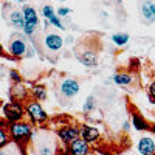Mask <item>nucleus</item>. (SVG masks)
I'll return each mask as SVG.
<instances>
[{
  "label": "nucleus",
  "mask_w": 155,
  "mask_h": 155,
  "mask_svg": "<svg viewBox=\"0 0 155 155\" xmlns=\"http://www.w3.org/2000/svg\"><path fill=\"white\" fill-rule=\"evenodd\" d=\"M138 152L141 155H155V141L152 137H143L138 141Z\"/></svg>",
  "instance_id": "10"
},
{
  "label": "nucleus",
  "mask_w": 155,
  "mask_h": 155,
  "mask_svg": "<svg viewBox=\"0 0 155 155\" xmlns=\"http://www.w3.org/2000/svg\"><path fill=\"white\" fill-rule=\"evenodd\" d=\"M140 12H141L143 20L146 23L155 22V2H152V0L143 2V3H141V6H140Z\"/></svg>",
  "instance_id": "8"
},
{
  "label": "nucleus",
  "mask_w": 155,
  "mask_h": 155,
  "mask_svg": "<svg viewBox=\"0 0 155 155\" xmlns=\"http://www.w3.org/2000/svg\"><path fill=\"white\" fill-rule=\"evenodd\" d=\"M132 124H134V127L137 129V130H147V129L150 127V126L146 123V120H144L140 113H137V112L132 113Z\"/></svg>",
  "instance_id": "16"
},
{
  "label": "nucleus",
  "mask_w": 155,
  "mask_h": 155,
  "mask_svg": "<svg viewBox=\"0 0 155 155\" xmlns=\"http://www.w3.org/2000/svg\"><path fill=\"white\" fill-rule=\"evenodd\" d=\"M9 98L14 101H27L28 99V90L22 85V82H16L9 88Z\"/></svg>",
  "instance_id": "12"
},
{
  "label": "nucleus",
  "mask_w": 155,
  "mask_h": 155,
  "mask_svg": "<svg viewBox=\"0 0 155 155\" xmlns=\"http://www.w3.org/2000/svg\"><path fill=\"white\" fill-rule=\"evenodd\" d=\"M76 56L79 59L81 64H84L85 67H95L98 64V51L95 50H84V51H76Z\"/></svg>",
  "instance_id": "7"
},
{
  "label": "nucleus",
  "mask_w": 155,
  "mask_h": 155,
  "mask_svg": "<svg viewBox=\"0 0 155 155\" xmlns=\"http://www.w3.org/2000/svg\"><path fill=\"white\" fill-rule=\"evenodd\" d=\"M44 45H45V48L50 50V51H59V50L62 48V45H64V39H62L61 36H58V34L51 33V34H47V36H45Z\"/></svg>",
  "instance_id": "11"
},
{
  "label": "nucleus",
  "mask_w": 155,
  "mask_h": 155,
  "mask_svg": "<svg viewBox=\"0 0 155 155\" xmlns=\"http://www.w3.org/2000/svg\"><path fill=\"white\" fill-rule=\"evenodd\" d=\"M118 2H123V0H118Z\"/></svg>",
  "instance_id": "34"
},
{
  "label": "nucleus",
  "mask_w": 155,
  "mask_h": 155,
  "mask_svg": "<svg viewBox=\"0 0 155 155\" xmlns=\"http://www.w3.org/2000/svg\"><path fill=\"white\" fill-rule=\"evenodd\" d=\"M8 130H9L11 140L16 141V143L20 144V146H25L27 143H30L31 138H33V127H31L30 123H25V121L9 124Z\"/></svg>",
  "instance_id": "1"
},
{
  "label": "nucleus",
  "mask_w": 155,
  "mask_h": 155,
  "mask_svg": "<svg viewBox=\"0 0 155 155\" xmlns=\"http://www.w3.org/2000/svg\"><path fill=\"white\" fill-rule=\"evenodd\" d=\"M113 81L118 85H129V84L134 82V74H130V73H118V74L113 76Z\"/></svg>",
  "instance_id": "17"
},
{
  "label": "nucleus",
  "mask_w": 155,
  "mask_h": 155,
  "mask_svg": "<svg viewBox=\"0 0 155 155\" xmlns=\"http://www.w3.org/2000/svg\"><path fill=\"white\" fill-rule=\"evenodd\" d=\"M58 135L62 140V143H65L68 146L81 137V129H78L76 126H64L58 130Z\"/></svg>",
  "instance_id": "5"
},
{
  "label": "nucleus",
  "mask_w": 155,
  "mask_h": 155,
  "mask_svg": "<svg viewBox=\"0 0 155 155\" xmlns=\"http://www.w3.org/2000/svg\"><path fill=\"white\" fill-rule=\"evenodd\" d=\"M9 137H11V135L6 134L5 127H3V126H0V147H5V146L9 143V141H11Z\"/></svg>",
  "instance_id": "21"
},
{
  "label": "nucleus",
  "mask_w": 155,
  "mask_h": 155,
  "mask_svg": "<svg viewBox=\"0 0 155 155\" xmlns=\"http://www.w3.org/2000/svg\"><path fill=\"white\" fill-rule=\"evenodd\" d=\"M123 129H124V130H129V129H130V126H129V123H127V121L123 124Z\"/></svg>",
  "instance_id": "29"
},
{
  "label": "nucleus",
  "mask_w": 155,
  "mask_h": 155,
  "mask_svg": "<svg viewBox=\"0 0 155 155\" xmlns=\"http://www.w3.org/2000/svg\"><path fill=\"white\" fill-rule=\"evenodd\" d=\"M93 109H95V98H93V96H88V98H87V101L84 102L82 112H84V113H90Z\"/></svg>",
  "instance_id": "22"
},
{
  "label": "nucleus",
  "mask_w": 155,
  "mask_h": 155,
  "mask_svg": "<svg viewBox=\"0 0 155 155\" xmlns=\"http://www.w3.org/2000/svg\"><path fill=\"white\" fill-rule=\"evenodd\" d=\"M149 129H150V130H152V132H153V134H155V124H152V126H150V127H149Z\"/></svg>",
  "instance_id": "30"
},
{
  "label": "nucleus",
  "mask_w": 155,
  "mask_h": 155,
  "mask_svg": "<svg viewBox=\"0 0 155 155\" xmlns=\"http://www.w3.org/2000/svg\"><path fill=\"white\" fill-rule=\"evenodd\" d=\"M81 138H84L87 143H95L99 138V130L93 126L84 124V126H81Z\"/></svg>",
  "instance_id": "13"
},
{
  "label": "nucleus",
  "mask_w": 155,
  "mask_h": 155,
  "mask_svg": "<svg viewBox=\"0 0 155 155\" xmlns=\"http://www.w3.org/2000/svg\"><path fill=\"white\" fill-rule=\"evenodd\" d=\"M22 31L27 34V36H34V33H36V25H33V23H28V22H25V25H23V28H22Z\"/></svg>",
  "instance_id": "23"
},
{
  "label": "nucleus",
  "mask_w": 155,
  "mask_h": 155,
  "mask_svg": "<svg viewBox=\"0 0 155 155\" xmlns=\"http://www.w3.org/2000/svg\"><path fill=\"white\" fill-rule=\"evenodd\" d=\"M8 51L12 58H23L25 53L28 51L25 37H22L20 34H12L9 39V44H8Z\"/></svg>",
  "instance_id": "3"
},
{
  "label": "nucleus",
  "mask_w": 155,
  "mask_h": 155,
  "mask_svg": "<svg viewBox=\"0 0 155 155\" xmlns=\"http://www.w3.org/2000/svg\"><path fill=\"white\" fill-rule=\"evenodd\" d=\"M58 14V12L54 11V8L53 6H50V5H45L44 8H42V16L45 17V20H50L51 17H54Z\"/></svg>",
  "instance_id": "20"
},
{
  "label": "nucleus",
  "mask_w": 155,
  "mask_h": 155,
  "mask_svg": "<svg viewBox=\"0 0 155 155\" xmlns=\"http://www.w3.org/2000/svg\"><path fill=\"white\" fill-rule=\"evenodd\" d=\"M56 155H71V153H70V149H68V147H67V149H59V147H58Z\"/></svg>",
  "instance_id": "28"
},
{
  "label": "nucleus",
  "mask_w": 155,
  "mask_h": 155,
  "mask_svg": "<svg viewBox=\"0 0 155 155\" xmlns=\"http://www.w3.org/2000/svg\"><path fill=\"white\" fill-rule=\"evenodd\" d=\"M25 113H27V110H25V107L22 106V102L14 101V99H11V102H6V104L3 106V109H2L3 120H6L9 124L23 121Z\"/></svg>",
  "instance_id": "2"
},
{
  "label": "nucleus",
  "mask_w": 155,
  "mask_h": 155,
  "mask_svg": "<svg viewBox=\"0 0 155 155\" xmlns=\"http://www.w3.org/2000/svg\"><path fill=\"white\" fill-rule=\"evenodd\" d=\"M90 143H87V141L84 138H78L76 141H73L71 144H68V149H70V153L71 155H88L90 152Z\"/></svg>",
  "instance_id": "9"
},
{
  "label": "nucleus",
  "mask_w": 155,
  "mask_h": 155,
  "mask_svg": "<svg viewBox=\"0 0 155 155\" xmlns=\"http://www.w3.org/2000/svg\"><path fill=\"white\" fill-rule=\"evenodd\" d=\"M22 12H23V17H25V22H28V23H33L37 27V23H39V16H37V12L33 6H28V5H25L22 8Z\"/></svg>",
  "instance_id": "14"
},
{
  "label": "nucleus",
  "mask_w": 155,
  "mask_h": 155,
  "mask_svg": "<svg viewBox=\"0 0 155 155\" xmlns=\"http://www.w3.org/2000/svg\"><path fill=\"white\" fill-rule=\"evenodd\" d=\"M70 12H71V9H70V8H64V6H62V8H59V9H58V16H59V17H65V16H68V14H70Z\"/></svg>",
  "instance_id": "27"
},
{
  "label": "nucleus",
  "mask_w": 155,
  "mask_h": 155,
  "mask_svg": "<svg viewBox=\"0 0 155 155\" xmlns=\"http://www.w3.org/2000/svg\"><path fill=\"white\" fill-rule=\"evenodd\" d=\"M78 93H79V82L73 78H67L64 79L62 84H61V95L67 99H71L74 98Z\"/></svg>",
  "instance_id": "6"
},
{
  "label": "nucleus",
  "mask_w": 155,
  "mask_h": 155,
  "mask_svg": "<svg viewBox=\"0 0 155 155\" xmlns=\"http://www.w3.org/2000/svg\"><path fill=\"white\" fill-rule=\"evenodd\" d=\"M149 101L155 104V81L149 85Z\"/></svg>",
  "instance_id": "26"
},
{
  "label": "nucleus",
  "mask_w": 155,
  "mask_h": 155,
  "mask_svg": "<svg viewBox=\"0 0 155 155\" xmlns=\"http://www.w3.org/2000/svg\"><path fill=\"white\" fill-rule=\"evenodd\" d=\"M8 76H9V79H12L14 82H22V76H20V73L17 70H9Z\"/></svg>",
  "instance_id": "24"
},
{
  "label": "nucleus",
  "mask_w": 155,
  "mask_h": 155,
  "mask_svg": "<svg viewBox=\"0 0 155 155\" xmlns=\"http://www.w3.org/2000/svg\"><path fill=\"white\" fill-rule=\"evenodd\" d=\"M9 23L12 25L14 28H19L22 30L23 28V25H25V17H23V12L22 11H12L11 14H9Z\"/></svg>",
  "instance_id": "15"
},
{
  "label": "nucleus",
  "mask_w": 155,
  "mask_h": 155,
  "mask_svg": "<svg viewBox=\"0 0 155 155\" xmlns=\"http://www.w3.org/2000/svg\"><path fill=\"white\" fill-rule=\"evenodd\" d=\"M25 110H27V115L30 116L33 124H41V123H45L48 120V115L42 109L41 102H37V101H30L27 104V107H25Z\"/></svg>",
  "instance_id": "4"
},
{
  "label": "nucleus",
  "mask_w": 155,
  "mask_h": 155,
  "mask_svg": "<svg viewBox=\"0 0 155 155\" xmlns=\"http://www.w3.org/2000/svg\"><path fill=\"white\" fill-rule=\"evenodd\" d=\"M22 155H28V153H27V152H23V153H22Z\"/></svg>",
  "instance_id": "32"
},
{
  "label": "nucleus",
  "mask_w": 155,
  "mask_h": 155,
  "mask_svg": "<svg viewBox=\"0 0 155 155\" xmlns=\"http://www.w3.org/2000/svg\"><path fill=\"white\" fill-rule=\"evenodd\" d=\"M14 2H17V3H25L27 0H14Z\"/></svg>",
  "instance_id": "31"
},
{
  "label": "nucleus",
  "mask_w": 155,
  "mask_h": 155,
  "mask_svg": "<svg viewBox=\"0 0 155 155\" xmlns=\"http://www.w3.org/2000/svg\"><path fill=\"white\" fill-rule=\"evenodd\" d=\"M59 2H65V0H59Z\"/></svg>",
  "instance_id": "33"
},
{
  "label": "nucleus",
  "mask_w": 155,
  "mask_h": 155,
  "mask_svg": "<svg viewBox=\"0 0 155 155\" xmlns=\"http://www.w3.org/2000/svg\"><path fill=\"white\" fill-rule=\"evenodd\" d=\"M37 153H39V155H53V147L44 144V146L39 147V152H37Z\"/></svg>",
  "instance_id": "25"
},
{
  "label": "nucleus",
  "mask_w": 155,
  "mask_h": 155,
  "mask_svg": "<svg viewBox=\"0 0 155 155\" xmlns=\"http://www.w3.org/2000/svg\"><path fill=\"white\" fill-rule=\"evenodd\" d=\"M129 34H126V33H118V34H113L112 36V42L116 45V47H124L127 42H129Z\"/></svg>",
  "instance_id": "18"
},
{
  "label": "nucleus",
  "mask_w": 155,
  "mask_h": 155,
  "mask_svg": "<svg viewBox=\"0 0 155 155\" xmlns=\"http://www.w3.org/2000/svg\"><path fill=\"white\" fill-rule=\"evenodd\" d=\"M31 93H33V96H34L36 99H39V101L47 99V90H45V87H42V85H34L33 90H31Z\"/></svg>",
  "instance_id": "19"
}]
</instances>
